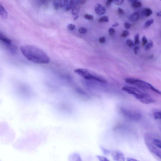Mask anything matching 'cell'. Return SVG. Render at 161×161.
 Returning a JSON list of instances; mask_svg holds the SVG:
<instances>
[{
    "label": "cell",
    "mask_w": 161,
    "mask_h": 161,
    "mask_svg": "<svg viewBox=\"0 0 161 161\" xmlns=\"http://www.w3.org/2000/svg\"><path fill=\"white\" fill-rule=\"evenodd\" d=\"M142 13L145 16L148 17L152 14L153 12L150 9L146 8L143 10Z\"/></svg>",
    "instance_id": "2e32d148"
},
{
    "label": "cell",
    "mask_w": 161,
    "mask_h": 161,
    "mask_svg": "<svg viewBox=\"0 0 161 161\" xmlns=\"http://www.w3.org/2000/svg\"><path fill=\"white\" fill-rule=\"evenodd\" d=\"M80 6L78 4H75L72 9V12L74 15H77L79 12Z\"/></svg>",
    "instance_id": "9a60e30c"
},
{
    "label": "cell",
    "mask_w": 161,
    "mask_h": 161,
    "mask_svg": "<svg viewBox=\"0 0 161 161\" xmlns=\"http://www.w3.org/2000/svg\"><path fill=\"white\" fill-rule=\"evenodd\" d=\"M145 144L150 152L156 157L159 159L161 158V149L155 146L152 142L150 134L146 133L144 137Z\"/></svg>",
    "instance_id": "277c9868"
},
{
    "label": "cell",
    "mask_w": 161,
    "mask_h": 161,
    "mask_svg": "<svg viewBox=\"0 0 161 161\" xmlns=\"http://www.w3.org/2000/svg\"><path fill=\"white\" fill-rule=\"evenodd\" d=\"M140 35L139 34H137L135 36V42L134 45H136L140 43Z\"/></svg>",
    "instance_id": "83f0119b"
},
{
    "label": "cell",
    "mask_w": 161,
    "mask_h": 161,
    "mask_svg": "<svg viewBox=\"0 0 161 161\" xmlns=\"http://www.w3.org/2000/svg\"><path fill=\"white\" fill-rule=\"evenodd\" d=\"M100 149L102 150L103 154L105 155H108L110 154L111 151L105 149L102 146H100Z\"/></svg>",
    "instance_id": "d6986e66"
},
{
    "label": "cell",
    "mask_w": 161,
    "mask_h": 161,
    "mask_svg": "<svg viewBox=\"0 0 161 161\" xmlns=\"http://www.w3.org/2000/svg\"><path fill=\"white\" fill-rule=\"evenodd\" d=\"M109 21V17L107 16H104L101 17L98 20L99 22H108Z\"/></svg>",
    "instance_id": "ffe728a7"
},
{
    "label": "cell",
    "mask_w": 161,
    "mask_h": 161,
    "mask_svg": "<svg viewBox=\"0 0 161 161\" xmlns=\"http://www.w3.org/2000/svg\"><path fill=\"white\" fill-rule=\"evenodd\" d=\"M123 91H125L128 94H131L135 97L138 94L142 92L138 89L132 87L125 86L122 89Z\"/></svg>",
    "instance_id": "52a82bcc"
},
{
    "label": "cell",
    "mask_w": 161,
    "mask_h": 161,
    "mask_svg": "<svg viewBox=\"0 0 161 161\" xmlns=\"http://www.w3.org/2000/svg\"><path fill=\"white\" fill-rule=\"evenodd\" d=\"M148 86L149 89H150L153 92H155L156 93L159 94H161V92L158 89H155L152 85L149 84V83H148Z\"/></svg>",
    "instance_id": "e0dca14e"
},
{
    "label": "cell",
    "mask_w": 161,
    "mask_h": 161,
    "mask_svg": "<svg viewBox=\"0 0 161 161\" xmlns=\"http://www.w3.org/2000/svg\"><path fill=\"white\" fill-rule=\"evenodd\" d=\"M135 97L141 103L146 104L155 102V100L150 95L143 93L138 94Z\"/></svg>",
    "instance_id": "5b68a950"
},
{
    "label": "cell",
    "mask_w": 161,
    "mask_h": 161,
    "mask_svg": "<svg viewBox=\"0 0 161 161\" xmlns=\"http://www.w3.org/2000/svg\"><path fill=\"white\" fill-rule=\"evenodd\" d=\"M130 1H132V2H133V1H138V0H130Z\"/></svg>",
    "instance_id": "7dc6e473"
},
{
    "label": "cell",
    "mask_w": 161,
    "mask_h": 161,
    "mask_svg": "<svg viewBox=\"0 0 161 161\" xmlns=\"http://www.w3.org/2000/svg\"><path fill=\"white\" fill-rule=\"evenodd\" d=\"M8 51L13 54H16L17 52V48L16 46L12 43L10 44H3Z\"/></svg>",
    "instance_id": "ba28073f"
},
{
    "label": "cell",
    "mask_w": 161,
    "mask_h": 161,
    "mask_svg": "<svg viewBox=\"0 0 161 161\" xmlns=\"http://www.w3.org/2000/svg\"><path fill=\"white\" fill-rule=\"evenodd\" d=\"M127 45L130 47H132L134 45L132 41L130 39H128L127 41Z\"/></svg>",
    "instance_id": "836d02e7"
},
{
    "label": "cell",
    "mask_w": 161,
    "mask_h": 161,
    "mask_svg": "<svg viewBox=\"0 0 161 161\" xmlns=\"http://www.w3.org/2000/svg\"><path fill=\"white\" fill-rule=\"evenodd\" d=\"M126 160L127 161H138L136 159L132 158H127Z\"/></svg>",
    "instance_id": "b9f144b4"
},
{
    "label": "cell",
    "mask_w": 161,
    "mask_h": 161,
    "mask_svg": "<svg viewBox=\"0 0 161 161\" xmlns=\"http://www.w3.org/2000/svg\"><path fill=\"white\" fill-rule=\"evenodd\" d=\"M21 53L29 61L37 64H47L50 59L47 54L39 48L31 45L22 46Z\"/></svg>",
    "instance_id": "6da1fadb"
},
{
    "label": "cell",
    "mask_w": 161,
    "mask_h": 161,
    "mask_svg": "<svg viewBox=\"0 0 161 161\" xmlns=\"http://www.w3.org/2000/svg\"><path fill=\"white\" fill-rule=\"evenodd\" d=\"M72 8L73 7L69 4V5L66 6V10L67 11H68L70 10L71 9H72Z\"/></svg>",
    "instance_id": "ab89813d"
},
{
    "label": "cell",
    "mask_w": 161,
    "mask_h": 161,
    "mask_svg": "<svg viewBox=\"0 0 161 161\" xmlns=\"http://www.w3.org/2000/svg\"><path fill=\"white\" fill-rule=\"evenodd\" d=\"M154 20L153 19H151L147 21L145 24V28H148L151 25L153 24Z\"/></svg>",
    "instance_id": "7402d4cb"
},
{
    "label": "cell",
    "mask_w": 161,
    "mask_h": 161,
    "mask_svg": "<svg viewBox=\"0 0 161 161\" xmlns=\"http://www.w3.org/2000/svg\"><path fill=\"white\" fill-rule=\"evenodd\" d=\"M119 25V24L118 23H116L115 24H114L112 25V26L113 27H117Z\"/></svg>",
    "instance_id": "f6af8a7d"
},
{
    "label": "cell",
    "mask_w": 161,
    "mask_h": 161,
    "mask_svg": "<svg viewBox=\"0 0 161 161\" xmlns=\"http://www.w3.org/2000/svg\"><path fill=\"white\" fill-rule=\"evenodd\" d=\"M142 46H145L146 45L148 42V40L147 39L146 37L145 36L142 37Z\"/></svg>",
    "instance_id": "1f68e13d"
},
{
    "label": "cell",
    "mask_w": 161,
    "mask_h": 161,
    "mask_svg": "<svg viewBox=\"0 0 161 161\" xmlns=\"http://www.w3.org/2000/svg\"><path fill=\"white\" fill-rule=\"evenodd\" d=\"M119 111L123 116L132 121H138L141 117L140 112L136 110L120 107Z\"/></svg>",
    "instance_id": "3957f363"
},
{
    "label": "cell",
    "mask_w": 161,
    "mask_h": 161,
    "mask_svg": "<svg viewBox=\"0 0 161 161\" xmlns=\"http://www.w3.org/2000/svg\"><path fill=\"white\" fill-rule=\"evenodd\" d=\"M106 41V39L104 37H102L100 38L99 39V42L102 44H103L105 43Z\"/></svg>",
    "instance_id": "8d00e7d4"
},
{
    "label": "cell",
    "mask_w": 161,
    "mask_h": 161,
    "mask_svg": "<svg viewBox=\"0 0 161 161\" xmlns=\"http://www.w3.org/2000/svg\"><path fill=\"white\" fill-rule=\"evenodd\" d=\"M136 79H132V78H128L126 79L125 82L127 83L132 84H135Z\"/></svg>",
    "instance_id": "603a6c76"
},
{
    "label": "cell",
    "mask_w": 161,
    "mask_h": 161,
    "mask_svg": "<svg viewBox=\"0 0 161 161\" xmlns=\"http://www.w3.org/2000/svg\"><path fill=\"white\" fill-rule=\"evenodd\" d=\"M130 35V33L127 30H125L123 31L122 34H121V36L123 37H127L129 35Z\"/></svg>",
    "instance_id": "4dcf8cb0"
},
{
    "label": "cell",
    "mask_w": 161,
    "mask_h": 161,
    "mask_svg": "<svg viewBox=\"0 0 161 161\" xmlns=\"http://www.w3.org/2000/svg\"><path fill=\"white\" fill-rule=\"evenodd\" d=\"M114 1V0H107L106 2L107 6H109Z\"/></svg>",
    "instance_id": "74e56055"
},
{
    "label": "cell",
    "mask_w": 161,
    "mask_h": 161,
    "mask_svg": "<svg viewBox=\"0 0 161 161\" xmlns=\"http://www.w3.org/2000/svg\"><path fill=\"white\" fill-rule=\"evenodd\" d=\"M0 42L2 44H10L12 43V41L5 35L0 32Z\"/></svg>",
    "instance_id": "30bf717a"
},
{
    "label": "cell",
    "mask_w": 161,
    "mask_h": 161,
    "mask_svg": "<svg viewBox=\"0 0 161 161\" xmlns=\"http://www.w3.org/2000/svg\"><path fill=\"white\" fill-rule=\"evenodd\" d=\"M118 13L119 15H123L125 14V12H124L122 9L119 8L118 9Z\"/></svg>",
    "instance_id": "d590c367"
},
{
    "label": "cell",
    "mask_w": 161,
    "mask_h": 161,
    "mask_svg": "<svg viewBox=\"0 0 161 161\" xmlns=\"http://www.w3.org/2000/svg\"><path fill=\"white\" fill-rule=\"evenodd\" d=\"M153 116L154 119L156 120H160L161 119V112L159 109H156L153 110Z\"/></svg>",
    "instance_id": "5bb4252c"
},
{
    "label": "cell",
    "mask_w": 161,
    "mask_h": 161,
    "mask_svg": "<svg viewBox=\"0 0 161 161\" xmlns=\"http://www.w3.org/2000/svg\"><path fill=\"white\" fill-rule=\"evenodd\" d=\"M76 1H79V0H76Z\"/></svg>",
    "instance_id": "c3c4849f"
},
{
    "label": "cell",
    "mask_w": 161,
    "mask_h": 161,
    "mask_svg": "<svg viewBox=\"0 0 161 161\" xmlns=\"http://www.w3.org/2000/svg\"><path fill=\"white\" fill-rule=\"evenodd\" d=\"M110 155L113 159L116 161H125V155L121 151L118 150L111 151Z\"/></svg>",
    "instance_id": "8992f818"
},
{
    "label": "cell",
    "mask_w": 161,
    "mask_h": 161,
    "mask_svg": "<svg viewBox=\"0 0 161 161\" xmlns=\"http://www.w3.org/2000/svg\"><path fill=\"white\" fill-rule=\"evenodd\" d=\"M125 27L126 29H130L131 27V25L129 23L126 22L125 24Z\"/></svg>",
    "instance_id": "f35d334b"
},
{
    "label": "cell",
    "mask_w": 161,
    "mask_h": 161,
    "mask_svg": "<svg viewBox=\"0 0 161 161\" xmlns=\"http://www.w3.org/2000/svg\"></svg>",
    "instance_id": "681fc988"
},
{
    "label": "cell",
    "mask_w": 161,
    "mask_h": 161,
    "mask_svg": "<svg viewBox=\"0 0 161 161\" xmlns=\"http://www.w3.org/2000/svg\"><path fill=\"white\" fill-rule=\"evenodd\" d=\"M59 5L62 7H66L68 4V0H59Z\"/></svg>",
    "instance_id": "44dd1931"
},
{
    "label": "cell",
    "mask_w": 161,
    "mask_h": 161,
    "mask_svg": "<svg viewBox=\"0 0 161 161\" xmlns=\"http://www.w3.org/2000/svg\"><path fill=\"white\" fill-rule=\"evenodd\" d=\"M153 46V43L152 41L150 40L149 43L146 46L145 49L147 51L150 50L152 48Z\"/></svg>",
    "instance_id": "cb8c5ba5"
},
{
    "label": "cell",
    "mask_w": 161,
    "mask_h": 161,
    "mask_svg": "<svg viewBox=\"0 0 161 161\" xmlns=\"http://www.w3.org/2000/svg\"><path fill=\"white\" fill-rule=\"evenodd\" d=\"M124 0H114L113 3L116 5H120L123 2Z\"/></svg>",
    "instance_id": "f546056e"
},
{
    "label": "cell",
    "mask_w": 161,
    "mask_h": 161,
    "mask_svg": "<svg viewBox=\"0 0 161 161\" xmlns=\"http://www.w3.org/2000/svg\"><path fill=\"white\" fill-rule=\"evenodd\" d=\"M79 18V16L78 15H77L75 16L74 18H73V20L74 21H76L78 19V18Z\"/></svg>",
    "instance_id": "ee69618b"
},
{
    "label": "cell",
    "mask_w": 161,
    "mask_h": 161,
    "mask_svg": "<svg viewBox=\"0 0 161 161\" xmlns=\"http://www.w3.org/2000/svg\"><path fill=\"white\" fill-rule=\"evenodd\" d=\"M157 15L159 16H161V12L160 11L157 13Z\"/></svg>",
    "instance_id": "bcb514c9"
},
{
    "label": "cell",
    "mask_w": 161,
    "mask_h": 161,
    "mask_svg": "<svg viewBox=\"0 0 161 161\" xmlns=\"http://www.w3.org/2000/svg\"><path fill=\"white\" fill-rule=\"evenodd\" d=\"M0 15L4 19H6L8 16V13L5 9L0 4Z\"/></svg>",
    "instance_id": "4fadbf2b"
},
{
    "label": "cell",
    "mask_w": 161,
    "mask_h": 161,
    "mask_svg": "<svg viewBox=\"0 0 161 161\" xmlns=\"http://www.w3.org/2000/svg\"><path fill=\"white\" fill-rule=\"evenodd\" d=\"M97 157L99 160L100 161H109L107 158H106L104 156H100L99 155H97L96 156Z\"/></svg>",
    "instance_id": "d4e9b609"
},
{
    "label": "cell",
    "mask_w": 161,
    "mask_h": 161,
    "mask_svg": "<svg viewBox=\"0 0 161 161\" xmlns=\"http://www.w3.org/2000/svg\"><path fill=\"white\" fill-rule=\"evenodd\" d=\"M67 28L70 30H73L75 29H76V26L75 25L73 24H69L67 25Z\"/></svg>",
    "instance_id": "f1b7e54d"
},
{
    "label": "cell",
    "mask_w": 161,
    "mask_h": 161,
    "mask_svg": "<svg viewBox=\"0 0 161 161\" xmlns=\"http://www.w3.org/2000/svg\"><path fill=\"white\" fill-rule=\"evenodd\" d=\"M53 5L55 10H58L59 8L58 4L57 2L54 1L53 3Z\"/></svg>",
    "instance_id": "e575fe53"
},
{
    "label": "cell",
    "mask_w": 161,
    "mask_h": 161,
    "mask_svg": "<svg viewBox=\"0 0 161 161\" xmlns=\"http://www.w3.org/2000/svg\"><path fill=\"white\" fill-rule=\"evenodd\" d=\"M140 49L139 47L137 46V47H135L134 48V51L135 53V54H137V50Z\"/></svg>",
    "instance_id": "7bdbcfd3"
},
{
    "label": "cell",
    "mask_w": 161,
    "mask_h": 161,
    "mask_svg": "<svg viewBox=\"0 0 161 161\" xmlns=\"http://www.w3.org/2000/svg\"><path fill=\"white\" fill-rule=\"evenodd\" d=\"M109 32L110 36H113L114 34L115 33V30L113 28H110L109 30Z\"/></svg>",
    "instance_id": "d6a6232c"
},
{
    "label": "cell",
    "mask_w": 161,
    "mask_h": 161,
    "mask_svg": "<svg viewBox=\"0 0 161 161\" xmlns=\"http://www.w3.org/2000/svg\"><path fill=\"white\" fill-rule=\"evenodd\" d=\"M140 14L138 12H136L132 14L130 17V21L131 22H136L139 20Z\"/></svg>",
    "instance_id": "7c38bea8"
},
{
    "label": "cell",
    "mask_w": 161,
    "mask_h": 161,
    "mask_svg": "<svg viewBox=\"0 0 161 161\" xmlns=\"http://www.w3.org/2000/svg\"><path fill=\"white\" fill-rule=\"evenodd\" d=\"M79 4L81 5L84 4L87 2V0H79Z\"/></svg>",
    "instance_id": "60d3db41"
},
{
    "label": "cell",
    "mask_w": 161,
    "mask_h": 161,
    "mask_svg": "<svg viewBox=\"0 0 161 161\" xmlns=\"http://www.w3.org/2000/svg\"><path fill=\"white\" fill-rule=\"evenodd\" d=\"M106 10L105 8L99 4H97L95 7V12L99 15L104 14L106 12Z\"/></svg>",
    "instance_id": "9c48e42d"
},
{
    "label": "cell",
    "mask_w": 161,
    "mask_h": 161,
    "mask_svg": "<svg viewBox=\"0 0 161 161\" xmlns=\"http://www.w3.org/2000/svg\"><path fill=\"white\" fill-rule=\"evenodd\" d=\"M79 33L81 34H85L87 33V30L84 27H81L79 29Z\"/></svg>",
    "instance_id": "4316f807"
},
{
    "label": "cell",
    "mask_w": 161,
    "mask_h": 161,
    "mask_svg": "<svg viewBox=\"0 0 161 161\" xmlns=\"http://www.w3.org/2000/svg\"><path fill=\"white\" fill-rule=\"evenodd\" d=\"M132 6L135 8H138L141 7L142 6L141 2L138 1H135L133 2Z\"/></svg>",
    "instance_id": "ac0fdd59"
},
{
    "label": "cell",
    "mask_w": 161,
    "mask_h": 161,
    "mask_svg": "<svg viewBox=\"0 0 161 161\" xmlns=\"http://www.w3.org/2000/svg\"><path fill=\"white\" fill-rule=\"evenodd\" d=\"M77 74L84 79L87 80H94L101 82H106V80L96 74L94 72L87 69L78 68L74 70Z\"/></svg>",
    "instance_id": "7a4b0ae2"
},
{
    "label": "cell",
    "mask_w": 161,
    "mask_h": 161,
    "mask_svg": "<svg viewBox=\"0 0 161 161\" xmlns=\"http://www.w3.org/2000/svg\"><path fill=\"white\" fill-rule=\"evenodd\" d=\"M84 17L85 19L89 20H93L94 19V16L90 14H85Z\"/></svg>",
    "instance_id": "484cf974"
},
{
    "label": "cell",
    "mask_w": 161,
    "mask_h": 161,
    "mask_svg": "<svg viewBox=\"0 0 161 161\" xmlns=\"http://www.w3.org/2000/svg\"><path fill=\"white\" fill-rule=\"evenodd\" d=\"M150 139L152 143L158 148L161 149V140L158 139L153 137L152 135L150 134Z\"/></svg>",
    "instance_id": "8fae6325"
}]
</instances>
